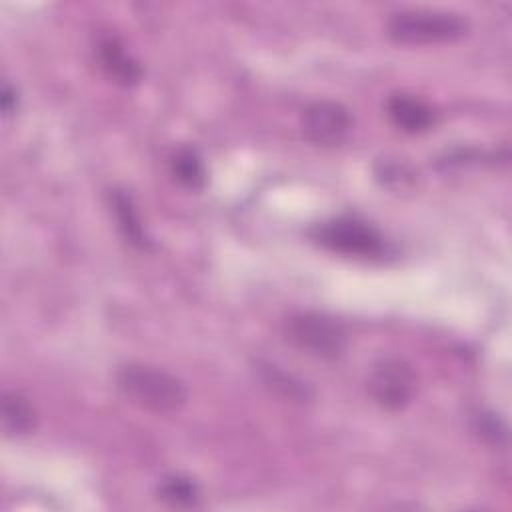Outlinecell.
I'll list each match as a JSON object with an SVG mask.
<instances>
[{"mask_svg": "<svg viewBox=\"0 0 512 512\" xmlns=\"http://www.w3.org/2000/svg\"><path fill=\"white\" fill-rule=\"evenodd\" d=\"M116 386L128 402L154 414L176 412L188 398L182 380L148 364L132 362L120 366Z\"/></svg>", "mask_w": 512, "mask_h": 512, "instance_id": "cell-1", "label": "cell"}, {"mask_svg": "<svg viewBox=\"0 0 512 512\" xmlns=\"http://www.w3.org/2000/svg\"><path fill=\"white\" fill-rule=\"evenodd\" d=\"M388 36L398 44H446L456 42L468 32V22L446 10H400L388 18Z\"/></svg>", "mask_w": 512, "mask_h": 512, "instance_id": "cell-2", "label": "cell"}, {"mask_svg": "<svg viewBox=\"0 0 512 512\" xmlns=\"http://www.w3.org/2000/svg\"><path fill=\"white\" fill-rule=\"evenodd\" d=\"M312 238L326 250L366 260L380 258L388 250L384 236L374 226L350 216L318 224Z\"/></svg>", "mask_w": 512, "mask_h": 512, "instance_id": "cell-3", "label": "cell"}, {"mask_svg": "<svg viewBox=\"0 0 512 512\" xmlns=\"http://www.w3.org/2000/svg\"><path fill=\"white\" fill-rule=\"evenodd\" d=\"M286 336L296 348L324 360L342 356L348 346L346 328L338 320L318 312L290 316L286 322Z\"/></svg>", "mask_w": 512, "mask_h": 512, "instance_id": "cell-4", "label": "cell"}, {"mask_svg": "<svg viewBox=\"0 0 512 512\" xmlns=\"http://www.w3.org/2000/svg\"><path fill=\"white\" fill-rule=\"evenodd\" d=\"M370 394L386 410H402L416 392V374L400 358L380 360L368 380Z\"/></svg>", "mask_w": 512, "mask_h": 512, "instance_id": "cell-5", "label": "cell"}, {"mask_svg": "<svg viewBox=\"0 0 512 512\" xmlns=\"http://www.w3.org/2000/svg\"><path fill=\"white\" fill-rule=\"evenodd\" d=\"M352 128V116L346 106L332 100H316L302 114L304 136L318 146L340 144Z\"/></svg>", "mask_w": 512, "mask_h": 512, "instance_id": "cell-6", "label": "cell"}, {"mask_svg": "<svg viewBox=\"0 0 512 512\" xmlns=\"http://www.w3.org/2000/svg\"><path fill=\"white\" fill-rule=\"evenodd\" d=\"M386 110L392 124L408 134H422L436 122L432 106L412 94H392L386 102Z\"/></svg>", "mask_w": 512, "mask_h": 512, "instance_id": "cell-7", "label": "cell"}, {"mask_svg": "<svg viewBox=\"0 0 512 512\" xmlns=\"http://www.w3.org/2000/svg\"><path fill=\"white\" fill-rule=\"evenodd\" d=\"M102 70L120 86H134L142 78L140 64L126 52L124 44L114 36H102L96 46Z\"/></svg>", "mask_w": 512, "mask_h": 512, "instance_id": "cell-8", "label": "cell"}, {"mask_svg": "<svg viewBox=\"0 0 512 512\" xmlns=\"http://www.w3.org/2000/svg\"><path fill=\"white\" fill-rule=\"evenodd\" d=\"M254 372L258 376V380L262 382V386H266L270 392H274L276 396L284 398V400H292V402H310L314 392L312 388L296 378L294 374L286 372L284 368L276 366L274 362L268 360H254Z\"/></svg>", "mask_w": 512, "mask_h": 512, "instance_id": "cell-9", "label": "cell"}, {"mask_svg": "<svg viewBox=\"0 0 512 512\" xmlns=\"http://www.w3.org/2000/svg\"><path fill=\"white\" fill-rule=\"evenodd\" d=\"M108 200H110V208H112V214L116 218L118 230L122 232L126 242L132 244L134 248L148 250L150 248V238L146 234V228L140 220V214H138L130 194H126L124 190L114 188V190H110Z\"/></svg>", "mask_w": 512, "mask_h": 512, "instance_id": "cell-10", "label": "cell"}, {"mask_svg": "<svg viewBox=\"0 0 512 512\" xmlns=\"http://www.w3.org/2000/svg\"><path fill=\"white\" fill-rule=\"evenodd\" d=\"M2 428L8 436H26L36 428V412L26 398L16 392H4L0 404Z\"/></svg>", "mask_w": 512, "mask_h": 512, "instance_id": "cell-11", "label": "cell"}, {"mask_svg": "<svg viewBox=\"0 0 512 512\" xmlns=\"http://www.w3.org/2000/svg\"><path fill=\"white\" fill-rule=\"evenodd\" d=\"M170 170L174 178L186 188L196 190L206 182L204 162L192 148H180L170 160Z\"/></svg>", "mask_w": 512, "mask_h": 512, "instance_id": "cell-12", "label": "cell"}, {"mask_svg": "<svg viewBox=\"0 0 512 512\" xmlns=\"http://www.w3.org/2000/svg\"><path fill=\"white\" fill-rule=\"evenodd\" d=\"M158 496L168 502L170 506H178V508H190L198 502L200 492L194 480H190L188 476H166L160 486H158Z\"/></svg>", "mask_w": 512, "mask_h": 512, "instance_id": "cell-13", "label": "cell"}, {"mask_svg": "<svg viewBox=\"0 0 512 512\" xmlns=\"http://www.w3.org/2000/svg\"><path fill=\"white\" fill-rule=\"evenodd\" d=\"M376 176L382 180V184L390 188H406L414 182V172L398 160L380 162L376 168Z\"/></svg>", "mask_w": 512, "mask_h": 512, "instance_id": "cell-14", "label": "cell"}, {"mask_svg": "<svg viewBox=\"0 0 512 512\" xmlns=\"http://www.w3.org/2000/svg\"><path fill=\"white\" fill-rule=\"evenodd\" d=\"M474 430L478 432V436H482L490 444L498 446V444L506 442V426L492 412H484V410L476 412L474 414Z\"/></svg>", "mask_w": 512, "mask_h": 512, "instance_id": "cell-15", "label": "cell"}, {"mask_svg": "<svg viewBox=\"0 0 512 512\" xmlns=\"http://www.w3.org/2000/svg\"><path fill=\"white\" fill-rule=\"evenodd\" d=\"M0 106H2V112L8 116L16 110L18 106V94H16V88H12L8 82L2 84V92H0Z\"/></svg>", "mask_w": 512, "mask_h": 512, "instance_id": "cell-16", "label": "cell"}]
</instances>
